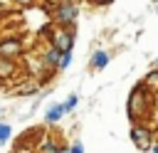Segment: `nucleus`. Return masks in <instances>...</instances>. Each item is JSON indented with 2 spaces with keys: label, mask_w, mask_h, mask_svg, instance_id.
Returning <instances> with one entry per match:
<instances>
[{
  "label": "nucleus",
  "mask_w": 158,
  "mask_h": 153,
  "mask_svg": "<svg viewBox=\"0 0 158 153\" xmlns=\"http://www.w3.org/2000/svg\"><path fill=\"white\" fill-rule=\"evenodd\" d=\"M17 2H22V5H27V2H30V0H17Z\"/></svg>",
  "instance_id": "13"
},
{
  "label": "nucleus",
  "mask_w": 158,
  "mask_h": 153,
  "mask_svg": "<svg viewBox=\"0 0 158 153\" xmlns=\"http://www.w3.org/2000/svg\"><path fill=\"white\" fill-rule=\"evenodd\" d=\"M106 2H109V0H106Z\"/></svg>",
  "instance_id": "15"
},
{
  "label": "nucleus",
  "mask_w": 158,
  "mask_h": 153,
  "mask_svg": "<svg viewBox=\"0 0 158 153\" xmlns=\"http://www.w3.org/2000/svg\"><path fill=\"white\" fill-rule=\"evenodd\" d=\"M131 136H133V141H136V143H138V141H141V143H146V133H143V131H133Z\"/></svg>",
  "instance_id": "7"
},
{
  "label": "nucleus",
  "mask_w": 158,
  "mask_h": 153,
  "mask_svg": "<svg viewBox=\"0 0 158 153\" xmlns=\"http://www.w3.org/2000/svg\"><path fill=\"white\" fill-rule=\"evenodd\" d=\"M153 153H158V146H153Z\"/></svg>",
  "instance_id": "14"
},
{
  "label": "nucleus",
  "mask_w": 158,
  "mask_h": 153,
  "mask_svg": "<svg viewBox=\"0 0 158 153\" xmlns=\"http://www.w3.org/2000/svg\"><path fill=\"white\" fill-rule=\"evenodd\" d=\"M17 49V42H5L2 47H0V52H5V54H10V52H15Z\"/></svg>",
  "instance_id": "5"
},
{
  "label": "nucleus",
  "mask_w": 158,
  "mask_h": 153,
  "mask_svg": "<svg viewBox=\"0 0 158 153\" xmlns=\"http://www.w3.org/2000/svg\"><path fill=\"white\" fill-rule=\"evenodd\" d=\"M106 62H109V54L106 52H96L94 54V67H104Z\"/></svg>",
  "instance_id": "2"
},
{
  "label": "nucleus",
  "mask_w": 158,
  "mask_h": 153,
  "mask_svg": "<svg viewBox=\"0 0 158 153\" xmlns=\"http://www.w3.org/2000/svg\"><path fill=\"white\" fill-rule=\"evenodd\" d=\"M57 42L62 44V49H67V52H69V47H72V35H62Z\"/></svg>",
  "instance_id": "4"
},
{
  "label": "nucleus",
  "mask_w": 158,
  "mask_h": 153,
  "mask_svg": "<svg viewBox=\"0 0 158 153\" xmlns=\"http://www.w3.org/2000/svg\"><path fill=\"white\" fill-rule=\"evenodd\" d=\"M69 153H84V148H81V143H77V146H74V148H72Z\"/></svg>",
  "instance_id": "11"
},
{
  "label": "nucleus",
  "mask_w": 158,
  "mask_h": 153,
  "mask_svg": "<svg viewBox=\"0 0 158 153\" xmlns=\"http://www.w3.org/2000/svg\"><path fill=\"white\" fill-rule=\"evenodd\" d=\"M7 138H10V126L0 123V143H2V141H7Z\"/></svg>",
  "instance_id": "6"
},
{
  "label": "nucleus",
  "mask_w": 158,
  "mask_h": 153,
  "mask_svg": "<svg viewBox=\"0 0 158 153\" xmlns=\"http://www.w3.org/2000/svg\"><path fill=\"white\" fill-rule=\"evenodd\" d=\"M74 15H77V10H74L72 5H64V10L59 12V17H62V20H72Z\"/></svg>",
  "instance_id": "3"
},
{
  "label": "nucleus",
  "mask_w": 158,
  "mask_h": 153,
  "mask_svg": "<svg viewBox=\"0 0 158 153\" xmlns=\"http://www.w3.org/2000/svg\"><path fill=\"white\" fill-rule=\"evenodd\" d=\"M57 59H59V49H52L49 52V62H57Z\"/></svg>",
  "instance_id": "9"
},
{
  "label": "nucleus",
  "mask_w": 158,
  "mask_h": 153,
  "mask_svg": "<svg viewBox=\"0 0 158 153\" xmlns=\"http://www.w3.org/2000/svg\"><path fill=\"white\" fill-rule=\"evenodd\" d=\"M69 62H72V57H69V52H67V54H64V57H62V67H67V64H69Z\"/></svg>",
  "instance_id": "10"
},
{
  "label": "nucleus",
  "mask_w": 158,
  "mask_h": 153,
  "mask_svg": "<svg viewBox=\"0 0 158 153\" xmlns=\"http://www.w3.org/2000/svg\"><path fill=\"white\" fill-rule=\"evenodd\" d=\"M62 114H64V106L59 104V106H54V109H49V111H47V121H57Z\"/></svg>",
  "instance_id": "1"
},
{
  "label": "nucleus",
  "mask_w": 158,
  "mask_h": 153,
  "mask_svg": "<svg viewBox=\"0 0 158 153\" xmlns=\"http://www.w3.org/2000/svg\"><path fill=\"white\" fill-rule=\"evenodd\" d=\"M44 151H47V153H57V148H54L52 143H47V146H44Z\"/></svg>",
  "instance_id": "12"
},
{
  "label": "nucleus",
  "mask_w": 158,
  "mask_h": 153,
  "mask_svg": "<svg viewBox=\"0 0 158 153\" xmlns=\"http://www.w3.org/2000/svg\"><path fill=\"white\" fill-rule=\"evenodd\" d=\"M74 104H77V96H69V101L64 104V111H69V109H74Z\"/></svg>",
  "instance_id": "8"
}]
</instances>
